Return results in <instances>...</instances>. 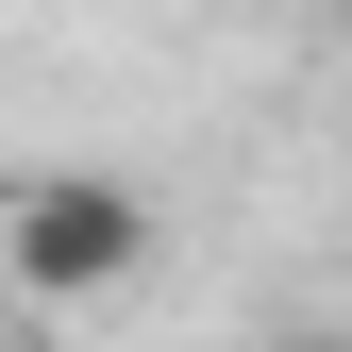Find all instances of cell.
I'll use <instances>...</instances> for the list:
<instances>
[{
	"instance_id": "3957f363",
	"label": "cell",
	"mask_w": 352,
	"mask_h": 352,
	"mask_svg": "<svg viewBox=\"0 0 352 352\" xmlns=\"http://www.w3.org/2000/svg\"><path fill=\"white\" fill-rule=\"evenodd\" d=\"M336 17H352V0H336Z\"/></svg>"
},
{
	"instance_id": "7a4b0ae2",
	"label": "cell",
	"mask_w": 352,
	"mask_h": 352,
	"mask_svg": "<svg viewBox=\"0 0 352 352\" xmlns=\"http://www.w3.org/2000/svg\"><path fill=\"white\" fill-rule=\"evenodd\" d=\"M285 352H336V336H285Z\"/></svg>"
},
{
	"instance_id": "6da1fadb",
	"label": "cell",
	"mask_w": 352,
	"mask_h": 352,
	"mask_svg": "<svg viewBox=\"0 0 352 352\" xmlns=\"http://www.w3.org/2000/svg\"><path fill=\"white\" fill-rule=\"evenodd\" d=\"M168 252V218L135 168H0V302L17 319H101L135 302Z\"/></svg>"
}]
</instances>
